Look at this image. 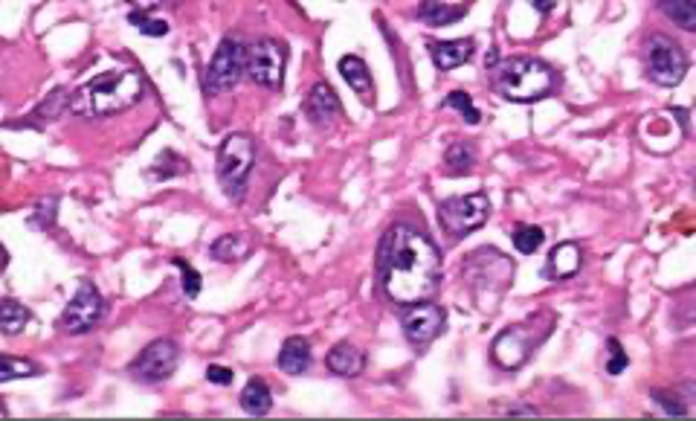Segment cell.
Returning <instances> with one entry per match:
<instances>
[{
  "instance_id": "8",
  "label": "cell",
  "mask_w": 696,
  "mask_h": 421,
  "mask_svg": "<svg viewBox=\"0 0 696 421\" xmlns=\"http://www.w3.org/2000/svg\"><path fill=\"white\" fill-rule=\"evenodd\" d=\"M688 73V55L668 35L647 41V79L659 87H676Z\"/></svg>"
},
{
  "instance_id": "34",
  "label": "cell",
  "mask_w": 696,
  "mask_h": 421,
  "mask_svg": "<svg viewBox=\"0 0 696 421\" xmlns=\"http://www.w3.org/2000/svg\"><path fill=\"white\" fill-rule=\"evenodd\" d=\"M537 12H542V15H549V12H554V6H557V0H528Z\"/></svg>"
},
{
  "instance_id": "35",
  "label": "cell",
  "mask_w": 696,
  "mask_h": 421,
  "mask_svg": "<svg viewBox=\"0 0 696 421\" xmlns=\"http://www.w3.org/2000/svg\"><path fill=\"white\" fill-rule=\"evenodd\" d=\"M131 4L137 6V9H145V12H151V9H157V6L163 4V0H131Z\"/></svg>"
},
{
  "instance_id": "1",
  "label": "cell",
  "mask_w": 696,
  "mask_h": 421,
  "mask_svg": "<svg viewBox=\"0 0 696 421\" xmlns=\"http://www.w3.org/2000/svg\"><path fill=\"white\" fill-rule=\"evenodd\" d=\"M377 279L395 306L423 303L442 282V253L423 233L395 224L377 247Z\"/></svg>"
},
{
  "instance_id": "36",
  "label": "cell",
  "mask_w": 696,
  "mask_h": 421,
  "mask_svg": "<svg viewBox=\"0 0 696 421\" xmlns=\"http://www.w3.org/2000/svg\"><path fill=\"white\" fill-rule=\"evenodd\" d=\"M508 416H537V407H508Z\"/></svg>"
},
{
  "instance_id": "15",
  "label": "cell",
  "mask_w": 696,
  "mask_h": 421,
  "mask_svg": "<svg viewBox=\"0 0 696 421\" xmlns=\"http://www.w3.org/2000/svg\"><path fill=\"white\" fill-rule=\"evenodd\" d=\"M581 265H583L581 247L574 245V242H563V245H557V247L549 253V259H546V276H549V279H572V276L581 270Z\"/></svg>"
},
{
  "instance_id": "25",
  "label": "cell",
  "mask_w": 696,
  "mask_h": 421,
  "mask_svg": "<svg viewBox=\"0 0 696 421\" xmlns=\"http://www.w3.org/2000/svg\"><path fill=\"white\" fill-rule=\"evenodd\" d=\"M41 369L38 364H33V360H24V357H12V355H4L0 357V381H15V378H35Z\"/></svg>"
},
{
  "instance_id": "11",
  "label": "cell",
  "mask_w": 696,
  "mask_h": 421,
  "mask_svg": "<svg viewBox=\"0 0 696 421\" xmlns=\"http://www.w3.org/2000/svg\"><path fill=\"white\" fill-rule=\"evenodd\" d=\"M401 328H403V337L410 340L415 349H427V346L444 332V311L427 303V299L415 306H403Z\"/></svg>"
},
{
  "instance_id": "29",
  "label": "cell",
  "mask_w": 696,
  "mask_h": 421,
  "mask_svg": "<svg viewBox=\"0 0 696 421\" xmlns=\"http://www.w3.org/2000/svg\"><path fill=\"white\" fill-rule=\"evenodd\" d=\"M70 99H73V94H67L65 87H58L55 94H50V99L44 102L35 114L38 116H47V123H50V119H58V114H62L65 108H70Z\"/></svg>"
},
{
  "instance_id": "3",
  "label": "cell",
  "mask_w": 696,
  "mask_h": 421,
  "mask_svg": "<svg viewBox=\"0 0 696 421\" xmlns=\"http://www.w3.org/2000/svg\"><path fill=\"white\" fill-rule=\"evenodd\" d=\"M491 85L508 102H537L557 87V73L540 58H505L491 67Z\"/></svg>"
},
{
  "instance_id": "18",
  "label": "cell",
  "mask_w": 696,
  "mask_h": 421,
  "mask_svg": "<svg viewBox=\"0 0 696 421\" xmlns=\"http://www.w3.org/2000/svg\"><path fill=\"white\" fill-rule=\"evenodd\" d=\"M279 369L287 375H305L311 369V343L305 337H287L279 352Z\"/></svg>"
},
{
  "instance_id": "32",
  "label": "cell",
  "mask_w": 696,
  "mask_h": 421,
  "mask_svg": "<svg viewBox=\"0 0 696 421\" xmlns=\"http://www.w3.org/2000/svg\"><path fill=\"white\" fill-rule=\"evenodd\" d=\"M607 349H610L607 372H610V375H621V372L630 366V357H627V352L621 349V343H618L615 337H610V340H607Z\"/></svg>"
},
{
  "instance_id": "9",
  "label": "cell",
  "mask_w": 696,
  "mask_h": 421,
  "mask_svg": "<svg viewBox=\"0 0 696 421\" xmlns=\"http://www.w3.org/2000/svg\"><path fill=\"white\" fill-rule=\"evenodd\" d=\"M284 65L287 50L282 41L262 38L247 47V76L267 90H282L284 85Z\"/></svg>"
},
{
  "instance_id": "12",
  "label": "cell",
  "mask_w": 696,
  "mask_h": 421,
  "mask_svg": "<svg viewBox=\"0 0 696 421\" xmlns=\"http://www.w3.org/2000/svg\"><path fill=\"white\" fill-rule=\"evenodd\" d=\"M177 360H180L177 343L169 337H160L154 343H148L140 352V357L131 364V375L140 381L157 384V381H165L177 369Z\"/></svg>"
},
{
  "instance_id": "4",
  "label": "cell",
  "mask_w": 696,
  "mask_h": 421,
  "mask_svg": "<svg viewBox=\"0 0 696 421\" xmlns=\"http://www.w3.org/2000/svg\"><path fill=\"white\" fill-rule=\"evenodd\" d=\"M255 166V143L247 134H230L218 148V180L230 198H241Z\"/></svg>"
},
{
  "instance_id": "27",
  "label": "cell",
  "mask_w": 696,
  "mask_h": 421,
  "mask_svg": "<svg viewBox=\"0 0 696 421\" xmlns=\"http://www.w3.org/2000/svg\"><path fill=\"white\" fill-rule=\"evenodd\" d=\"M128 24L137 26L143 35H151V38H160V35H169V24L160 21V18H151V15L145 9H134L128 15Z\"/></svg>"
},
{
  "instance_id": "31",
  "label": "cell",
  "mask_w": 696,
  "mask_h": 421,
  "mask_svg": "<svg viewBox=\"0 0 696 421\" xmlns=\"http://www.w3.org/2000/svg\"><path fill=\"white\" fill-rule=\"evenodd\" d=\"M177 267H180V274H184V294L189 296V299H194L201 294V274L194 270L189 262H184V259H172Z\"/></svg>"
},
{
  "instance_id": "14",
  "label": "cell",
  "mask_w": 696,
  "mask_h": 421,
  "mask_svg": "<svg viewBox=\"0 0 696 421\" xmlns=\"http://www.w3.org/2000/svg\"><path fill=\"white\" fill-rule=\"evenodd\" d=\"M430 58L438 70L462 67L473 58V41L471 38H452V41H430Z\"/></svg>"
},
{
  "instance_id": "6",
  "label": "cell",
  "mask_w": 696,
  "mask_h": 421,
  "mask_svg": "<svg viewBox=\"0 0 696 421\" xmlns=\"http://www.w3.org/2000/svg\"><path fill=\"white\" fill-rule=\"evenodd\" d=\"M491 216V201L485 192L459 195V198H447L438 204V224L452 238H462L467 233L479 230Z\"/></svg>"
},
{
  "instance_id": "30",
  "label": "cell",
  "mask_w": 696,
  "mask_h": 421,
  "mask_svg": "<svg viewBox=\"0 0 696 421\" xmlns=\"http://www.w3.org/2000/svg\"><path fill=\"white\" fill-rule=\"evenodd\" d=\"M653 401L668 416H688V404L679 398L676 393H664V389H653Z\"/></svg>"
},
{
  "instance_id": "19",
  "label": "cell",
  "mask_w": 696,
  "mask_h": 421,
  "mask_svg": "<svg viewBox=\"0 0 696 421\" xmlns=\"http://www.w3.org/2000/svg\"><path fill=\"white\" fill-rule=\"evenodd\" d=\"M270 407H273V396H270V386L262 378H250L241 389V410L250 416H267Z\"/></svg>"
},
{
  "instance_id": "16",
  "label": "cell",
  "mask_w": 696,
  "mask_h": 421,
  "mask_svg": "<svg viewBox=\"0 0 696 421\" xmlns=\"http://www.w3.org/2000/svg\"><path fill=\"white\" fill-rule=\"evenodd\" d=\"M340 73H343V79L348 82V87H352L363 102H366V105L374 102L372 73H369L366 62H363L360 55H343V58H340Z\"/></svg>"
},
{
  "instance_id": "7",
  "label": "cell",
  "mask_w": 696,
  "mask_h": 421,
  "mask_svg": "<svg viewBox=\"0 0 696 421\" xmlns=\"http://www.w3.org/2000/svg\"><path fill=\"white\" fill-rule=\"evenodd\" d=\"M244 73H247V47L238 38L226 35L218 44V50L206 67V94L212 96L226 94V90H233L241 82Z\"/></svg>"
},
{
  "instance_id": "24",
  "label": "cell",
  "mask_w": 696,
  "mask_h": 421,
  "mask_svg": "<svg viewBox=\"0 0 696 421\" xmlns=\"http://www.w3.org/2000/svg\"><path fill=\"white\" fill-rule=\"evenodd\" d=\"M444 163H447L450 175H464V172H471L473 163H476V148H473L471 143H467V140L452 143V145L447 148V155H444Z\"/></svg>"
},
{
  "instance_id": "20",
  "label": "cell",
  "mask_w": 696,
  "mask_h": 421,
  "mask_svg": "<svg viewBox=\"0 0 696 421\" xmlns=\"http://www.w3.org/2000/svg\"><path fill=\"white\" fill-rule=\"evenodd\" d=\"M247 253H250V238H247L244 233L221 236L218 242L209 247L212 259H218V262H224V265H233V262L247 259Z\"/></svg>"
},
{
  "instance_id": "33",
  "label": "cell",
  "mask_w": 696,
  "mask_h": 421,
  "mask_svg": "<svg viewBox=\"0 0 696 421\" xmlns=\"http://www.w3.org/2000/svg\"><path fill=\"white\" fill-rule=\"evenodd\" d=\"M206 378H209V384L230 386V384H233V378H235V372H233V369H226V366H215V364H212V366L206 369Z\"/></svg>"
},
{
  "instance_id": "5",
  "label": "cell",
  "mask_w": 696,
  "mask_h": 421,
  "mask_svg": "<svg viewBox=\"0 0 696 421\" xmlns=\"http://www.w3.org/2000/svg\"><path fill=\"white\" fill-rule=\"evenodd\" d=\"M542 317H546V314H537V317H532L528 323L511 326V328H505V332L493 340L491 355H493V360H496L499 366H502V369H520L525 364L528 355L534 352V346L546 340L549 328H552V323H546V326L540 328Z\"/></svg>"
},
{
  "instance_id": "23",
  "label": "cell",
  "mask_w": 696,
  "mask_h": 421,
  "mask_svg": "<svg viewBox=\"0 0 696 421\" xmlns=\"http://www.w3.org/2000/svg\"><path fill=\"white\" fill-rule=\"evenodd\" d=\"M33 320V314H29V308H24L21 303H15V299H4L0 303V328H4V335H18L26 328V323Z\"/></svg>"
},
{
  "instance_id": "2",
  "label": "cell",
  "mask_w": 696,
  "mask_h": 421,
  "mask_svg": "<svg viewBox=\"0 0 696 421\" xmlns=\"http://www.w3.org/2000/svg\"><path fill=\"white\" fill-rule=\"evenodd\" d=\"M145 96V79L137 70H119L104 73L94 82L82 85L70 99V111L85 119H102L123 114L134 105H140Z\"/></svg>"
},
{
  "instance_id": "26",
  "label": "cell",
  "mask_w": 696,
  "mask_h": 421,
  "mask_svg": "<svg viewBox=\"0 0 696 421\" xmlns=\"http://www.w3.org/2000/svg\"><path fill=\"white\" fill-rule=\"evenodd\" d=\"M542 242H546V233L534 227V224H520V227L513 230V247H517L522 256L537 253L542 247Z\"/></svg>"
},
{
  "instance_id": "28",
  "label": "cell",
  "mask_w": 696,
  "mask_h": 421,
  "mask_svg": "<svg viewBox=\"0 0 696 421\" xmlns=\"http://www.w3.org/2000/svg\"><path fill=\"white\" fill-rule=\"evenodd\" d=\"M444 108L459 111V114L467 119V123H471V125H476L479 119H482V114H479V108L473 105L471 94H464V90H452V94H447V99H444Z\"/></svg>"
},
{
  "instance_id": "21",
  "label": "cell",
  "mask_w": 696,
  "mask_h": 421,
  "mask_svg": "<svg viewBox=\"0 0 696 421\" xmlns=\"http://www.w3.org/2000/svg\"><path fill=\"white\" fill-rule=\"evenodd\" d=\"M656 6L685 33H696V0H656Z\"/></svg>"
},
{
  "instance_id": "17",
  "label": "cell",
  "mask_w": 696,
  "mask_h": 421,
  "mask_svg": "<svg viewBox=\"0 0 696 421\" xmlns=\"http://www.w3.org/2000/svg\"><path fill=\"white\" fill-rule=\"evenodd\" d=\"M325 364L331 372L340 375V378H357V375L366 369V355L352 343H337L334 349L328 352Z\"/></svg>"
},
{
  "instance_id": "13",
  "label": "cell",
  "mask_w": 696,
  "mask_h": 421,
  "mask_svg": "<svg viewBox=\"0 0 696 421\" xmlns=\"http://www.w3.org/2000/svg\"><path fill=\"white\" fill-rule=\"evenodd\" d=\"M305 114L313 125H331L340 116V99L328 82H316L305 99Z\"/></svg>"
},
{
  "instance_id": "22",
  "label": "cell",
  "mask_w": 696,
  "mask_h": 421,
  "mask_svg": "<svg viewBox=\"0 0 696 421\" xmlns=\"http://www.w3.org/2000/svg\"><path fill=\"white\" fill-rule=\"evenodd\" d=\"M418 18L430 26H447L464 18V6H447V4H438V0H427V4L421 6Z\"/></svg>"
},
{
  "instance_id": "10",
  "label": "cell",
  "mask_w": 696,
  "mask_h": 421,
  "mask_svg": "<svg viewBox=\"0 0 696 421\" xmlns=\"http://www.w3.org/2000/svg\"><path fill=\"white\" fill-rule=\"evenodd\" d=\"M102 314H104V299L99 288L94 282H82L62 314V328L67 335H85L102 320Z\"/></svg>"
}]
</instances>
